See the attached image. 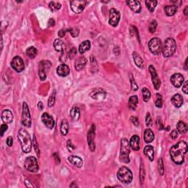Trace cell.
Instances as JSON below:
<instances>
[{"label":"cell","mask_w":188,"mask_h":188,"mask_svg":"<svg viewBox=\"0 0 188 188\" xmlns=\"http://www.w3.org/2000/svg\"><path fill=\"white\" fill-rule=\"evenodd\" d=\"M187 152V144L185 141H179L170 148V155L171 159L176 165H182Z\"/></svg>","instance_id":"obj_1"},{"label":"cell","mask_w":188,"mask_h":188,"mask_svg":"<svg viewBox=\"0 0 188 188\" xmlns=\"http://www.w3.org/2000/svg\"><path fill=\"white\" fill-rule=\"evenodd\" d=\"M18 140L20 141L22 149L24 153H29L32 149V140L27 130L20 129L18 135Z\"/></svg>","instance_id":"obj_2"},{"label":"cell","mask_w":188,"mask_h":188,"mask_svg":"<svg viewBox=\"0 0 188 188\" xmlns=\"http://www.w3.org/2000/svg\"><path fill=\"white\" fill-rule=\"evenodd\" d=\"M130 146L126 138H122L121 140V150H120V160L122 163H129L130 161Z\"/></svg>","instance_id":"obj_3"},{"label":"cell","mask_w":188,"mask_h":188,"mask_svg":"<svg viewBox=\"0 0 188 188\" xmlns=\"http://www.w3.org/2000/svg\"><path fill=\"white\" fill-rule=\"evenodd\" d=\"M176 49V43L173 38H169L165 40L164 46H163V55L165 57H171Z\"/></svg>","instance_id":"obj_4"},{"label":"cell","mask_w":188,"mask_h":188,"mask_svg":"<svg viewBox=\"0 0 188 188\" xmlns=\"http://www.w3.org/2000/svg\"><path fill=\"white\" fill-rule=\"evenodd\" d=\"M117 177L118 180L123 184H128L131 183L133 175L132 171L126 166H122L119 168L117 173Z\"/></svg>","instance_id":"obj_5"},{"label":"cell","mask_w":188,"mask_h":188,"mask_svg":"<svg viewBox=\"0 0 188 188\" xmlns=\"http://www.w3.org/2000/svg\"><path fill=\"white\" fill-rule=\"evenodd\" d=\"M149 47L151 53L155 55H158L163 49V43L159 38H154L149 41Z\"/></svg>","instance_id":"obj_6"},{"label":"cell","mask_w":188,"mask_h":188,"mask_svg":"<svg viewBox=\"0 0 188 188\" xmlns=\"http://www.w3.org/2000/svg\"><path fill=\"white\" fill-rule=\"evenodd\" d=\"M22 123L24 126L27 127H30L31 123H32V120H31L30 112L28 105L26 102H24L22 105Z\"/></svg>","instance_id":"obj_7"},{"label":"cell","mask_w":188,"mask_h":188,"mask_svg":"<svg viewBox=\"0 0 188 188\" xmlns=\"http://www.w3.org/2000/svg\"><path fill=\"white\" fill-rule=\"evenodd\" d=\"M24 168L27 170L32 173H36L39 170L37 159L34 156H29L24 162Z\"/></svg>","instance_id":"obj_8"},{"label":"cell","mask_w":188,"mask_h":188,"mask_svg":"<svg viewBox=\"0 0 188 188\" xmlns=\"http://www.w3.org/2000/svg\"><path fill=\"white\" fill-rule=\"evenodd\" d=\"M52 63L49 60H42L39 62L38 68V74L41 81H44L46 78V72L51 68Z\"/></svg>","instance_id":"obj_9"},{"label":"cell","mask_w":188,"mask_h":188,"mask_svg":"<svg viewBox=\"0 0 188 188\" xmlns=\"http://www.w3.org/2000/svg\"><path fill=\"white\" fill-rule=\"evenodd\" d=\"M86 4L87 2L84 0H75V1H71L70 2L71 10L76 14H79L84 10Z\"/></svg>","instance_id":"obj_10"},{"label":"cell","mask_w":188,"mask_h":188,"mask_svg":"<svg viewBox=\"0 0 188 188\" xmlns=\"http://www.w3.org/2000/svg\"><path fill=\"white\" fill-rule=\"evenodd\" d=\"M120 18H121V14L115 8H112L109 10V24L112 27H117L119 23Z\"/></svg>","instance_id":"obj_11"},{"label":"cell","mask_w":188,"mask_h":188,"mask_svg":"<svg viewBox=\"0 0 188 188\" xmlns=\"http://www.w3.org/2000/svg\"><path fill=\"white\" fill-rule=\"evenodd\" d=\"M11 66L16 72H22L24 69V63L23 60L18 56L14 57L11 61Z\"/></svg>","instance_id":"obj_12"},{"label":"cell","mask_w":188,"mask_h":188,"mask_svg":"<svg viewBox=\"0 0 188 188\" xmlns=\"http://www.w3.org/2000/svg\"><path fill=\"white\" fill-rule=\"evenodd\" d=\"M149 70L151 75V80H152L154 88H155L156 90H159L160 88V85H161V82H160L159 76H158L157 74H156L155 69H154V66L151 65L149 66Z\"/></svg>","instance_id":"obj_13"},{"label":"cell","mask_w":188,"mask_h":188,"mask_svg":"<svg viewBox=\"0 0 188 188\" xmlns=\"http://www.w3.org/2000/svg\"><path fill=\"white\" fill-rule=\"evenodd\" d=\"M95 131L96 126L95 125L93 124L90 127L89 132L88 133V143L89 145L90 149L91 151H94L96 149L95 143H94V138H95Z\"/></svg>","instance_id":"obj_14"},{"label":"cell","mask_w":188,"mask_h":188,"mask_svg":"<svg viewBox=\"0 0 188 188\" xmlns=\"http://www.w3.org/2000/svg\"><path fill=\"white\" fill-rule=\"evenodd\" d=\"M90 96L95 100H103L107 96V93L102 88H95L90 92Z\"/></svg>","instance_id":"obj_15"},{"label":"cell","mask_w":188,"mask_h":188,"mask_svg":"<svg viewBox=\"0 0 188 188\" xmlns=\"http://www.w3.org/2000/svg\"><path fill=\"white\" fill-rule=\"evenodd\" d=\"M41 121L44 123L45 126L49 129H52L55 126V121H54L53 118L50 115H49L48 113H43V115L41 116Z\"/></svg>","instance_id":"obj_16"},{"label":"cell","mask_w":188,"mask_h":188,"mask_svg":"<svg viewBox=\"0 0 188 188\" xmlns=\"http://www.w3.org/2000/svg\"><path fill=\"white\" fill-rule=\"evenodd\" d=\"M170 82L176 88H180L184 82V77L181 74H174L170 77Z\"/></svg>","instance_id":"obj_17"},{"label":"cell","mask_w":188,"mask_h":188,"mask_svg":"<svg viewBox=\"0 0 188 188\" xmlns=\"http://www.w3.org/2000/svg\"><path fill=\"white\" fill-rule=\"evenodd\" d=\"M69 73H70V69L65 64H61L57 68V75L62 76V77L67 76L69 74Z\"/></svg>","instance_id":"obj_18"},{"label":"cell","mask_w":188,"mask_h":188,"mask_svg":"<svg viewBox=\"0 0 188 188\" xmlns=\"http://www.w3.org/2000/svg\"><path fill=\"white\" fill-rule=\"evenodd\" d=\"M2 120L5 123H12L13 120V113L9 109H5L2 113Z\"/></svg>","instance_id":"obj_19"},{"label":"cell","mask_w":188,"mask_h":188,"mask_svg":"<svg viewBox=\"0 0 188 188\" xmlns=\"http://www.w3.org/2000/svg\"><path fill=\"white\" fill-rule=\"evenodd\" d=\"M129 146L130 147L133 149L134 151L140 150V137L137 135H135L131 137L129 140Z\"/></svg>","instance_id":"obj_20"},{"label":"cell","mask_w":188,"mask_h":188,"mask_svg":"<svg viewBox=\"0 0 188 188\" xmlns=\"http://www.w3.org/2000/svg\"><path fill=\"white\" fill-rule=\"evenodd\" d=\"M126 4L129 6V8L133 10L135 13H139L141 11V5L140 2L137 0L134 1H126Z\"/></svg>","instance_id":"obj_21"},{"label":"cell","mask_w":188,"mask_h":188,"mask_svg":"<svg viewBox=\"0 0 188 188\" xmlns=\"http://www.w3.org/2000/svg\"><path fill=\"white\" fill-rule=\"evenodd\" d=\"M54 47L57 52H61V54H65V46L63 41L60 39H55L54 42Z\"/></svg>","instance_id":"obj_22"},{"label":"cell","mask_w":188,"mask_h":188,"mask_svg":"<svg viewBox=\"0 0 188 188\" xmlns=\"http://www.w3.org/2000/svg\"><path fill=\"white\" fill-rule=\"evenodd\" d=\"M87 62H88V60H87V59L85 58V57H79V58H78L75 62L76 70H77V71L82 70V69L85 67V65H86Z\"/></svg>","instance_id":"obj_23"},{"label":"cell","mask_w":188,"mask_h":188,"mask_svg":"<svg viewBox=\"0 0 188 188\" xmlns=\"http://www.w3.org/2000/svg\"><path fill=\"white\" fill-rule=\"evenodd\" d=\"M68 159H69V163L77 168H81L83 165L82 159L77 156H70L68 158Z\"/></svg>","instance_id":"obj_24"},{"label":"cell","mask_w":188,"mask_h":188,"mask_svg":"<svg viewBox=\"0 0 188 188\" xmlns=\"http://www.w3.org/2000/svg\"><path fill=\"white\" fill-rule=\"evenodd\" d=\"M171 102L174 105V107L179 108L183 104V98L180 94H175L171 98Z\"/></svg>","instance_id":"obj_25"},{"label":"cell","mask_w":188,"mask_h":188,"mask_svg":"<svg viewBox=\"0 0 188 188\" xmlns=\"http://www.w3.org/2000/svg\"><path fill=\"white\" fill-rule=\"evenodd\" d=\"M145 155L149 158L150 161H153L154 159V150L151 146H146L143 149Z\"/></svg>","instance_id":"obj_26"},{"label":"cell","mask_w":188,"mask_h":188,"mask_svg":"<svg viewBox=\"0 0 188 188\" xmlns=\"http://www.w3.org/2000/svg\"><path fill=\"white\" fill-rule=\"evenodd\" d=\"M154 140V132L151 131L149 129H146V131L144 132V140L147 143H151L153 140Z\"/></svg>","instance_id":"obj_27"},{"label":"cell","mask_w":188,"mask_h":188,"mask_svg":"<svg viewBox=\"0 0 188 188\" xmlns=\"http://www.w3.org/2000/svg\"><path fill=\"white\" fill-rule=\"evenodd\" d=\"M70 116L73 121H78L80 117V111L79 109L76 106H74L70 111Z\"/></svg>","instance_id":"obj_28"},{"label":"cell","mask_w":188,"mask_h":188,"mask_svg":"<svg viewBox=\"0 0 188 188\" xmlns=\"http://www.w3.org/2000/svg\"><path fill=\"white\" fill-rule=\"evenodd\" d=\"M137 104H138V98L137 96H132L129 99V107L132 109V110H135L136 109L137 107Z\"/></svg>","instance_id":"obj_29"},{"label":"cell","mask_w":188,"mask_h":188,"mask_svg":"<svg viewBox=\"0 0 188 188\" xmlns=\"http://www.w3.org/2000/svg\"><path fill=\"white\" fill-rule=\"evenodd\" d=\"M90 49V42L89 41H85L80 43L79 46V52L80 54L85 53V52L88 51Z\"/></svg>","instance_id":"obj_30"},{"label":"cell","mask_w":188,"mask_h":188,"mask_svg":"<svg viewBox=\"0 0 188 188\" xmlns=\"http://www.w3.org/2000/svg\"><path fill=\"white\" fill-rule=\"evenodd\" d=\"M132 56H133L135 63L136 64V65L137 66V67H139V68L143 67V58L140 56V55H139L138 53L134 52Z\"/></svg>","instance_id":"obj_31"},{"label":"cell","mask_w":188,"mask_h":188,"mask_svg":"<svg viewBox=\"0 0 188 188\" xmlns=\"http://www.w3.org/2000/svg\"><path fill=\"white\" fill-rule=\"evenodd\" d=\"M165 13L168 16H172L176 13L177 11V7L174 6V5H166L164 8Z\"/></svg>","instance_id":"obj_32"},{"label":"cell","mask_w":188,"mask_h":188,"mask_svg":"<svg viewBox=\"0 0 188 188\" xmlns=\"http://www.w3.org/2000/svg\"><path fill=\"white\" fill-rule=\"evenodd\" d=\"M176 129L180 134H184L187 131V126L185 123L183 121H179L178 123L176 124Z\"/></svg>","instance_id":"obj_33"},{"label":"cell","mask_w":188,"mask_h":188,"mask_svg":"<svg viewBox=\"0 0 188 188\" xmlns=\"http://www.w3.org/2000/svg\"><path fill=\"white\" fill-rule=\"evenodd\" d=\"M69 123H68L67 120H63L61 123V126H60V132H61L62 135L63 136H65L69 132Z\"/></svg>","instance_id":"obj_34"},{"label":"cell","mask_w":188,"mask_h":188,"mask_svg":"<svg viewBox=\"0 0 188 188\" xmlns=\"http://www.w3.org/2000/svg\"><path fill=\"white\" fill-rule=\"evenodd\" d=\"M145 3L149 11L154 12L156 7V5H157V1H156V0H153V1L152 0H147Z\"/></svg>","instance_id":"obj_35"},{"label":"cell","mask_w":188,"mask_h":188,"mask_svg":"<svg viewBox=\"0 0 188 188\" xmlns=\"http://www.w3.org/2000/svg\"><path fill=\"white\" fill-rule=\"evenodd\" d=\"M26 53H27V55L29 57V58L34 59L35 57L37 56L38 51L35 47L30 46L27 49V51H26Z\"/></svg>","instance_id":"obj_36"},{"label":"cell","mask_w":188,"mask_h":188,"mask_svg":"<svg viewBox=\"0 0 188 188\" xmlns=\"http://www.w3.org/2000/svg\"><path fill=\"white\" fill-rule=\"evenodd\" d=\"M49 7L50 10H51L52 12H55V11H57V10H59L60 8H61V4H60L59 2L52 1L49 3Z\"/></svg>","instance_id":"obj_37"},{"label":"cell","mask_w":188,"mask_h":188,"mask_svg":"<svg viewBox=\"0 0 188 188\" xmlns=\"http://www.w3.org/2000/svg\"><path fill=\"white\" fill-rule=\"evenodd\" d=\"M142 93H143V98L145 102H147L151 98V93L149 90L146 88H143L142 89Z\"/></svg>","instance_id":"obj_38"},{"label":"cell","mask_w":188,"mask_h":188,"mask_svg":"<svg viewBox=\"0 0 188 188\" xmlns=\"http://www.w3.org/2000/svg\"><path fill=\"white\" fill-rule=\"evenodd\" d=\"M55 97H56V92L55 90H54L53 93H52L51 96L49 98V102H48V105L49 107H53L54 104L55 103Z\"/></svg>","instance_id":"obj_39"},{"label":"cell","mask_w":188,"mask_h":188,"mask_svg":"<svg viewBox=\"0 0 188 188\" xmlns=\"http://www.w3.org/2000/svg\"><path fill=\"white\" fill-rule=\"evenodd\" d=\"M158 169H159V173L161 176H163L164 174L165 168H164V164H163V159L160 158L158 160Z\"/></svg>","instance_id":"obj_40"},{"label":"cell","mask_w":188,"mask_h":188,"mask_svg":"<svg viewBox=\"0 0 188 188\" xmlns=\"http://www.w3.org/2000/svg\"><path fill=\"white\" fill-rule=\"evenodd\" d=\"M156 27H157V22H156V20H153L150 23V24H149V32L151 33H154L156 31Z\"/></svg>","instance_id":"obj_41"},{"label":"cell","mask_w":188,"mask_h":188,"mask_svg":"<svg viewBox=\"0 0 188 188\" xmlns=\"http://www.w3.org/2000/svg\"><path fill=\"white\" fill-rule=\"evenodd\" d=\"M155 104L157 107L161 108L163 107V98L162 96L159 93H156V99L155 102Z\"/></svg>","instance_id":"obj_42"},{"label":"cell","mask_w":188,"mask_h":188,"mask_svg":"<svg viewBox=\"0 0 188 188\" xmlns=\"http://www.w3.org/2000/svg\"><path fill=\"white\" fill-rule=\"evenodd\" d=\"M68 32H69L71 33V36L73 38H76L79 35V29L78 28H71V29H68Z\"/></svg>","instance_id":"obj_43"},{"label":"cell","mask_w":188,"mask_h":188,"mask_svg":"<svg viewBox=\"0 0 188 188\" xmlns=\"http://www.w3.org/2000/svg\"><path fill=\"white\" fill-rule=\"evenodd\" d=\"M33 146H34V149H35V153L37 154L38 157H39L40 156V149H39V148H38V142H37V140H36L35 135H34V137H33Z\"/></svg>","instance_id":"obj_44"},{"label":"cell","mask_w":188,"mask_h":188,"mask_svg":"<svg viewBox=\"0 0 188 188\" xmlns=\"http://www.w3.org/2000/svg\"><path fill=\"white\" fill-rule=\"evenodd\" d=\"M130 84H131L132 89L133 90H137V89H138V86H137L136 82H135L132 74H130Z\"/></svg>","instance_id":"obj_45"},{"label":"cell","mask_w":188,"mask_h":188,"mask_svg":"<svg viewBox=\"0 0 188 188\" xmlns=\"http://www.w3.org/2000/svg\"><path fill=\"white\" fill-rule=\"evenodd\" d=\"M144 178H145V170H144L143 165H140V179L141 183H143L144 181Z\"/></svg>","instance_id":"obj_46"},{"label":"cell","mask_w":188,"mask_h":188,"mask_svg":"<svg viewBox=\"0 0 188 188\" xmlns=\"http://www.w3.org/2000/svg\"><path fill=\"white\" fill-rule=\"evenodd\" d=\"M146 123L147 126H151L152 125V118L151 117L150 113H147V115H146Z\"/></svg>","instance_id":"obj_47"},{"label":"cell","mask_w":188,"mask_h":188,"mask_svg":"<svg viewBox=\"0 0 188 188\" xmlns=\"http://www.w3.org/2000/svg\"><path fill=\"white\" fill-rule=\"evenodd\" d=\"M67 148L69 151H73L75 149V146L72 143L71 140H69L67 142Z\"/></svg>","instance_id":"obj_48"},{"label":"cell","mask_w":188,"mask_h":188,"mask_svg":"<svg viewBox=\"0 0 188 188\" xmlns=\"http://www.w3.org/2000/svg\"><path fill=\"white\" fill-rule=\"evenodd\" d=\"M76 49L75 48H72L70 51H69V58L73 59L74 57L76 56Z\"/></svg>","instance_id":"obj_49"},{"label":"cell","mask_w":188,"mask_h":188,"mask_svg":"<svg viewBox=\"0 0 188 188\" xmlns=\"http://www.w3.org/2000/svg\"><path fill=\"white\" fill-rule=\"evenodd\" d=\"M8 125L5 124V123H3V124H2L1 126V129H0V131H1V136L2 137L3 135H4L5 132L8 130Z\"/></svg>","instance_id":"obj_50"},{"label":"cell","mask_w":188,"mask_h":188,"mask_svg":"<svg viewBox=\"0 0 188 188\" xmlns=\"http://www.w3.org/2000/svg\"><path fill=\"white\" fill-rule=\"evenodd\" d=\"M177 137H178V132H177V130L173 129V131L171 132V133H170V137H171L173 140H175V139L177 138Z\"/></svg>","instance_id":"obj_51"},{"label":"cell","mask_w":188,"mask_h":188,"mask_svg":"<svg viewBox=\"0 0 188 188\" xmlns=\"http://www.w3.org/2000/svg\"><path fill=\"white\" fill-rule=\"evenodd\" d=\"M131 121L132 122V123H133V124L135 125V126H138L139 121H138V119H137V117H135V116H132V117H131Z\"/></svg>","instance_id":"obj_52"},{"label":"cell","mask_w":188,"mask_h":188,"mask_svg":"<svg viewBox=\"0 0 188 188\" xmlns=\"http://www.w3.org/2000/svg\"><path fill=\"white\" fill-rule=\"evenodd\" d=\"M67 32H68V29H60V30L58 32V35H59V37L63 38L64 36H65V33Z\"/></svg>","instance_id":"obj_53"},{"label":"cell","mask_w":188,"mask_h":188,"mask_svg":"<svg viewBox=\"0 0 188 188\" xmlns=\"http://www.w3.org/2000/svg\"><path fill=\"white\" fill-rule=\"evenodd\" d=\"M182 91L185 94L188 93V81H186L185 82H184L183 88H182Z\"/></svg>","instance_id":"obj_54"},{"label":"cell","mask_w":188,"mask_h":188,"mask_svg":"<svg viewBox=\"0 0 188 188\" xmlns=\"http://www.w3.org/2000/svg\"><path fill=\"white\" fill-rule=\"evenodd\" d=\"M53 157L55 158V162H56L57 164H60V156H59L58 154H57V153H55V154H53Z\"/></svg>","instance_id":"obj_55"},{"label":"cell","mask_w":188,"mask_h":188,"mask_svg":"<svg viewBox=\"0 0 188 188\" xmlns=\"http://www.w3.org/2000/svg\"><path fill=\"white\" fill-rule=\"evenodd\" d=\"M6 143L8 146H12V145H13V137L10 136L8 137V138H7Z\"/></svg>","instance_id":"obj_56"},{"label":"cell","mask_w":188,"mask_h":188,"mask_svg":"<svg viewBox=\"0 0 188 188\" xmlns=\"http://www.w3.org/2000/svg\"><path fill=\"white\" fill-rule=\"evenodd\" d=\"M158 120H159V123L157 122V125H158V126H159V129L160 130H162V129H165V127H164V126H163V123H162V121H161V120H160V118H157Z\"/></svg>","instance_id":"obj_57"},{"label":"cell","mask_w":188,"mask_h":188,"mask_svg":"<svg viewBox=\"0 0 188 188\" xmlns=\"http://www.w3.org/2000/svg\"><path fill=\"white\" fill-rule=\"evenodd\" d=\"M55 20H54V19H52V18H51V19H49V24H48V26L49 27H52V26H54L55 25Z\"/></svg>","instance_id":"obj_58"},{"label":"cell","mask_w":188,"mask_h":188,"mask_svg":"<svg viewBox=\"0 0 188 188\" xmlns=\"http://www.w3.org/2000/svg\"><path fill=\"white\" fill-rule=\"evenodd\" d=\"M38 109H39L40 110H43V102H38Z\"/></svg>","instance_id":"obj_59"},{"label":"cell","mask_w":188,"mask_h":188,"mask_svg":"<svg viewBox=\"0 0 188 188\" xmlns=\"http://www.w3.org/2000/svg\"><path fill=\"white\" fill-rule=\"evenodd\" d=\"M188 7L187 6L185 8H184V15H186V16H187V15H188Z\"/></svg>","instance_id":"obj_60"},{"label":"cell","mask_w":188,"mask_h":188,"mask_svg":"<svg viewBox=\"0 0 188 188\" xmlns=\"http://www.w3.org/2000/svg\"><path fill=\"white\" fill-rule=\"evenodd\" d=\"M187 60H186V61H185V64H184V69H185V71H187Z\"/></svg>","instance_id":"obj_61"}]
</instances>
